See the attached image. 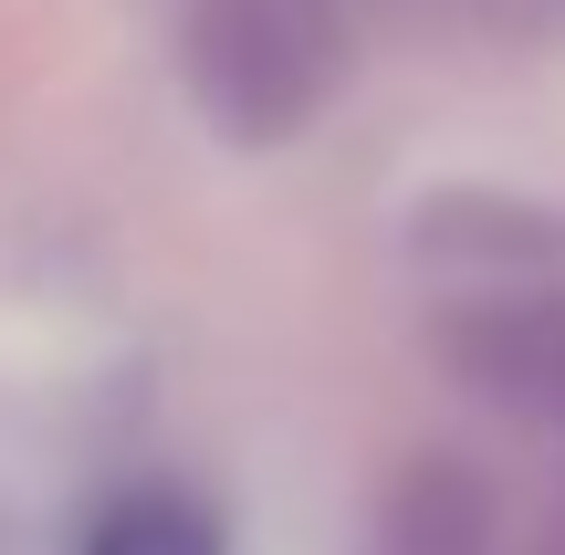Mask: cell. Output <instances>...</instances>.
<instances>
[{"label":"cell","instance_id":"obj_1","mask_svg":"<svg viewBox=\"0 0 565 555\" xmlns=\"http://www.w3.org/2000/svg\"><path fill=\"white\" fill-rule=\"evenodd\" d=\"M356 74L345 0H179V84L231 147H294Z\"/></svg>","mask_w":565,"mask_h":555},{"label":"cell","instance_id":"obj_2","mask_svg":"<svg viewBox=\"0 0 565 555\" xmlns=\"http://www.w3.org/2000/svg\"><path fill=\"white\" fill-rule=\"evenodd\" d=\"M429 346L471 398L503 419L565 440V273H513V284H450L429 314Z\"/></svg>","mask_w":565,"mask_h":555},{"label":"cell","instance_id":"obj_3","mask_svg":"<svg viewBox=\"0 0 565 555\" xmlns=\"http://www.w3.org/2000/svg\"><path fill=\"white\" fill-rule=\"evenodd\" d=\"M377 555H492V493L471 461L408 451L377 503Z\"/></svg>","mask_w":565,"mask_h":555},{"label":"cell","instance_id":"obj_4","mask_svg":"<svg viewBox=\"0 0 565 555\" xmlns=\"http://www.w3.org/2000/svg\"><path fill=\"white\" fill-rule=\"evenodd\" d=\"M84 555H221V514L200 493H179V482H137V493H116L95 514Z\"/></svg>","mask_w":565,"mask_h":555},{"label":"cell","instance_id":"obj_5","mask_svg":"<svg viewBox=\"0 0 565 555\" xmlns=\"http://www.w3.org/2000/svg\"><path fill=\"white\" fill-rule=\"evenodd\" d=\"M440 21H471L492 42H555L565 32V0H429Z\"/></svg>","mask_w":565,"mask_h":555},{"label":"cell","instance_id":"obj_6","mask_svg":"<svg viewBox=\"0 0 565 555\" xmlns=\"http://www.w3.org/2000/svg\"><path fill=\"white\" fill-rule=\"evenodd\" d=\"M534 555H565V503H555V524H545V545H534Z\"/></svg>","mask_w":565,"mask_h":555}]
</instances>
